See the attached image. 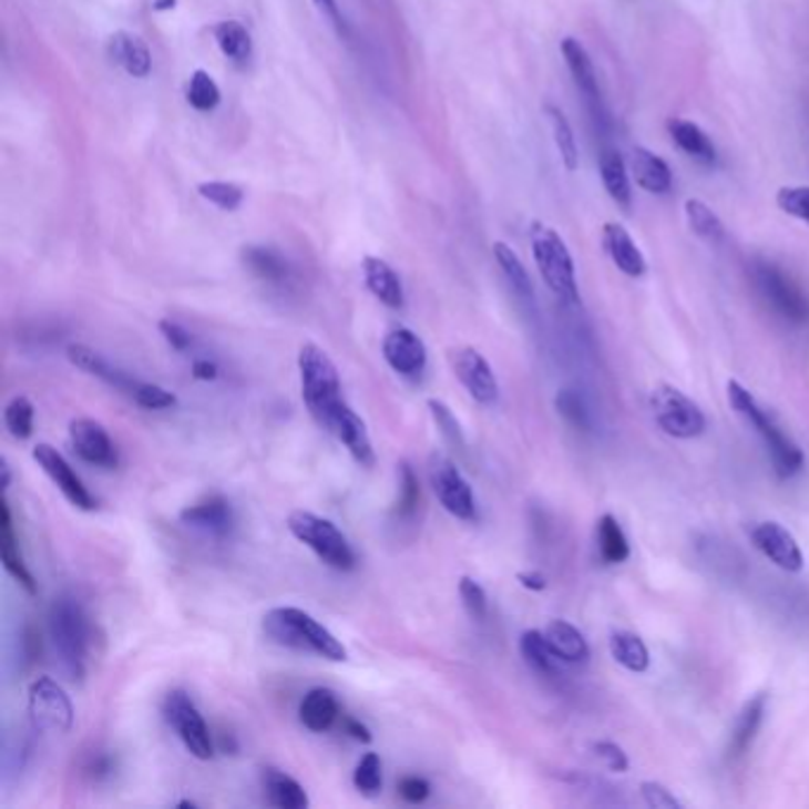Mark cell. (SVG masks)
<instances>
[{
  "label": "cell",
  "instance_id": "cell-16",
  "mask_svg": "<svg viewBox=\"0 0 809 809\" xmlns=\"http://www.w3.org/2000/svg\"><path fill=\"white\" fill-rule=\"evenodd\" d=\"M750 536H752V544L757 546V551L765 553L774 565H779L786 572L802 570L805 559H802V551L796 542V536L790 534L784 525H779V522H771V520L760 522V525L752 528Z\"/></svg>",
  "mask_w": 809,
  "mask_h": 809
},
{
  "label": "cell",
  "instance_id": "cell-53",
  "mask_svg": "<svg viewBox=\"0 0 809 809\" xmlns=\"http://www.w3.org/2000/svg\"><path fill=\"white\" fill-rule=\"evenodd\" d=\"M160 330L164 335V340L172 345L176 351H185L193 345L191 332L185 330L181 324L172 321V318H164V321H160Z\"/></svg>",
  "mask_w": 809,
  "mask_h": 809
},
{
  "label": "cell",
  "instance_id": "cell-21",
  "mask_svg": "<svg viewBox=\"0 0 809 809\" xmlns=\"http://www.w3.org/2000/svg\"><path fill=\"white\" fill-rule=\"evenodd\" d=\"M561 50H563L567 70H570L572 79H575V86L580 89V93L584 95L588 107H592V112L596 114L598 107H601V91H598V79H596V72H594L592 58H588L584 45L577 39H572V37L563 39Z\"/></svg>",
  "mask_w": 809,
  "mask_h": 809
},
{
  "label": "cell",
  "instance_id": "cell-19",
  "mask_svg": "<svg viewBox=\"0 0 809 809\" xmlns=\"http://www.w3.org/2000/svg\"><path fill=\"white\" fill-rule=\"evenodd\" d=\"M107 55L133 79H147L153 72V55H150L143 39L131 31L112 33L107 41Z\"/></svg>",
  "mask_w": 809,
  "mask_h": 809
},
{
  "label": "cell",
  "instance_id": "cell-59",
  "mask_svg": "<svg viewBox=\"0 0 809 809\" xmlns=\"http://www.w3.org/2000/svg\"><path fill=\"white\" fill-rule=\"evenodd\" d=\"M153 8H155L157 12L172 10V8H176V0H155V3H153Z\"/></svg>",
  "mask_w": 809,
  "mask_h": 809
},
{
  "label": "cell",
  "instance_id": "cell-48",
  "mask_svg": "<svg viewBox=\"0 0 809 809\" xmlns=\"http://www.w3.org/2000/svg\"><path fill=\"white\" fill-rule=\"evenodd\" d=\"M459 594L468 615L482 622L487 617V592L482 588V584L475 582L473 577H461Z\"/></svg>",
  "mask_w": 809,
  "mask_h": 809
},
{
  "label": "cell",
  "instance_id": "cell-1",
  "mask_svg": "<svg viewBox=\"0 0 809 809\" xmlns=\"http://www.w3.org/2000/svg\"><path fill=\"white\" fill-rule=\"evenodd\" d=\"M262 629L266 638H272L278 646L301 653H314L330 663L347 660V648L340 638H337L328 627H324L316 617L299 608H293V605H283V608L268 611L264 615Z\"/></svg>",
  "mask_w": 809,
  "mask_h": 809
},
{
  "label": "cell",
  "instance_id": "cell-26",
  "mask_svg": "<svg viewBox=\"0 0 809 809\" xmlns=\"http://www.w3.org/2000/svg\"><path fill=\"white\" fill-rule=\"evenodd\" d=\"M340 717V703L328 688H311L299 703V719L314 734L328 731Z\"/></svg>",
  "mask_w": 809,
  "mask_h": 809
},
{
  "label": "cell",
  "instance_id": "cell-47",
  "mask_svg": "<svg viewBox=\"0 0 809 809\" xmlns=\"http://www.w3.org/2000/svg\"><path fill=\"white\" fill-rule=\"evenodd\" d=\"M428 409H430V413H432V420L437 423V428L442 430L444 440H447V442H451L453 447H465L461 423L457 420V416L451 413V409L447 407V403H444V401H440V399H430V401H428Z\"/></svg>",
  "mask_w": 809,
  "mask_h": 809
},
{
  "label": "cell",
  "instance_id": "cell-24",
  "mask_svg": "<svg viewBox=\"0 0 809 809\" xmlns=\"http://www.w3.org/2000/svg\"><path fill=\"white\" fill-rule=\"evenodd\" d=\"M363 280L366 288L376 299H380L385 307L401 309L403 307V288L395 268L380 257H366L363 264Z\"/></svg>",
  "mask_w": 809,
  "mask_h": 809
},
{
  "label": "cell",
  "instance_id": "cell-4",
  "mask_svg": "<svg viewBox=\"0 0 809 809\" xmlns=\"http://www.w3.org/2000/svg\"><path fill=\"white\" fill-rule=\"evenodd\" d=\"M727 392H729V401H731L734 411L744 418L746 423H750L757 432H760V437L767 444L769 457H771L774 470H777V475L781 480L798 475L805 465V457H802L800 447L779 430V426L774 423L767 411L760 409V403L755 401V397L746 390L744 385L729 380Z\"/></svg>",
  "mask_w": 809,
  "mask_h": 809
},
{
  "label": "cell",
  "instance_id": "cell-5",
  "mask_svg": "<svg viewBox=\"0 0 809 809\" xmlns=\"http://www.w3.org/2000/svg\"><path fill=\"white\" fill-rule=\"evenodd\" d=\"M530 243L536 268L539 274H542L544 283L549 285V290L559 299L567 301V305H577L580 288L575 276V262H572L570 249L559 235V231H553L542 222H534L530 228Z\"/></svg>",
  "mask_w": 809,
  "mask_h": 809
},
{
  "label": "cell",
  "instance_id": "cell-28",
  "mask_svg": "<svg viewBox=\"0 0 809 809\" xmlns=\"http://www.w3.org/2000/svg\"><path fill=\"white\" fill-rule=\"evenodd\" d=\"M243 262H245V266L249 268V272L255 274L257 278H262L264 283L285 285L293 276L288 259H285L280 252H276L274 247H257V245L245 247L243 249Z\"/></svg>",
  "mask_w": 809,
  "mask_h": 809
},
{
  "label": "cell",
  "instance_id": "cell-11",
  "mask_svg": "<svg viewBox=\"0 0 809 809\" xmlns=\"http://www.w3.org/2000/svg\"><path fill=\"white\" fill-rule=\"evenodd\" d=\"M755 285L760 295L767 299V305L784 316L790 324H807L809 321V299L802 295L798 285L790 280L781 268L774 264H757L755 266Z\"/></svg>",
  "mask_w": 809,
  "mask_h": 809
},
{
  "label": "cell",
  "instance_id": "cell-13",
  "mask_svg": "<svg viewBox=\"0 0 809 809\" xmlns=\"http://www.w3.org/2000/svg\"><path fill=\"white\" fill-rule=\"evenodd\" d=\"M451 366L453 373L461 380V385L468 390L478 403L484 407H492L499 399V380L494 376L492 366L482 357V354L473 347H461L451 354Z\"/></svg>",
  "mask_w": 809,
  "mask_h": 809
},
{
  "label": "cell",
  "instance_id": "cell-57",
  "mask_svg": "<svg viewBox=\"0 0 809 809\" xmlns=\"http://www.w3.org/2000/svg\"><path fill=\"white\" fill-rule=\"evenodd\" d=\"M518 582L530 588V592H544L546 588V580L542 572H518Z\"/></svg>",
  "mask_w": 809,
  "mask_h": 809
},
{
  "label": "cell",
  "instance_id": "cell-40",
  "mask_svg": "<svg viewBox=\"0 0 809 809\" xmlns=\"http://www.w3.org/2000/svg\"><path fill=\"white\" fill-rule=\"evenodd\" d=\"M185 98H188V105L197 112H212L222 103V91H218L216 81L205 70H195L188 86H185Z\"/></svg>",
  "mask_w": 809,
  "mask_h": 809
},
{
  "label": "cell",
  "instance_id": "cell-31",
  "mask_svg": "<svg viewBox=\"0 0 809 809\" xmlns=\"http://www.w3.org/2000/svg\"><path fill=\"white\" fill-rule=\"evenodd\" d=\"M264 790H266L268 802H272L278 809H305V807H309L307 790L301 788V784L297 779H293L290 774H285L280 769H266L264 771Z\"/></svg>",
  "mask_w": 809,
  "mask_h": 809
},
{
  "label": "cell",
  "instance_id": "cell-46",
  "mask_svg": "<svg viewBox=\"0 0 809 809\" xmlns=\"http://www.w3.org/2000/svg\"><path fill=\"white\" fill-rule=\"evenodd\" d=\"M777 205L788 216L809 224V185H786L777 193Z\"/></svg>",
  "mask_w": 809,
  "mask_h": 809
},
{
  "label": "cell",
  "instance_id": "cell-12",
  "mask_svg": "<svg viewBox=\"0 0 809 809\" xmlns=\"http://www.w3.org/2000/svg\"><path fill=\"white\" fill-rule=\"evenodd\" d=\"M33 461L39 463V468L43 473L53 480V484L60 489L62 496L70 501L72 505H76L79 511H95L98 501L95 496L89 492V487L83 484V480L76 475V470L70 465L62 453L50 447V444H37L33 447Z\"/></svg>",
  "mask_w": 809,
  "mask_h": 809
},
{
  "label": "cell",
  "instance_id": "cell-20",
  "mask_svg": "<svg viewBox=\"0 0 809 809\" xmlns=\"http://www.w3.org/2000/svg\"><path fill=\"white\" fill-rule=\"evenodd\" d=\"M0 559H3L8 575L20 584L27 594H37V580H33L29 567L24 565L20 546H17L12 515H10V505H8L6 494H3V499H0Z\"/></svg>",
  "mask_w": 809,
  "mask_h": 809
},
{
  "label": "cell",
  "instance_id": "cell-44",
  "mask_svg": "<svg viewBox=\"0 0 809 809\" xmlns=\"http://www.w3.org/2000/svg\"><path fill=\"white\" fill-rule=\"evenodd\" d=\"M133 401L139 403L141 409H147V411H164V409H174L178 399L174 392L164 390L162 385H155V382H136V387H133L131 392Z\"/></svg>",
  "mask_w": 809,
  "mask_h": 809
},
{
  "label": "cell",
  "instance_id": "cell-3",
  "mask_svg": "<svg viewBox=\"0 0 809 809\" xmlns=\"http://www.w3.org/2000/svg\"><path fill=\"white\" fill-rule=\"evenodd\" d=\"M48 632L62 667L70 672L72 679H81L86 674L91 653V622L74 596L64 594L53 601L48 613Z\"/></svg>",
  "mask_w": 809,
  "mask_h": 809
},
{
  "label": "cell",
  "instance_id": "cell-6",
  "mask_svg": "<svg viewBox=\"0 0 809 809\" xmlns=\"http://www.w3.org/2000/svg\"><path fill=\"white\" fill-rule=\"evenodd\" d=\"M288 530L297 542L311 549L328 567L347 572L357 565V555H354L351 544L332 520L311 511H295L288 518Z\"/></svg>",
  "mask_w": 809,
  "mask_h": 809
},
{
  "label": "cell",
  "instance_id": "cell-15",
  "mask_svg": "<svg viewBox=\"0 0 809 809\" xmlns=\"http://www.w3.org/2000/svg\"><path fill=\"white\" fill-rule=\"evenodd\" d=\"M70 442L81 461L100 468L116 465V447L105 426H100L98 420L74 418L70 423Z\"/></svg>",
  "mask_w": 809,
  "mask_h": 809
},
{
  "label": "cell",
  "instance_id": "cell-36",
  "mask_svg": "<svg viewBox=\"0 0 809 809\" xmlns=\"http://www.w3.org/2000/svg\"><path fill=\"white\" fill-rule=\"evenodd\" d=\"M520 653L525 657V663L539 674H555L563 663L551 648L546 634L536 629H530L520 636Z\"/></svg>",
  "mask_w": 809,
  "mask_h": 809
},
{
  "label": "cell",
  "instance_id": "cell-38",
  "mask_svg": "<svg viewBox=\"0 0 809 809\" xmlns=\"http://www.w3.org/2000/svg\"><path fill=\"white\" fill-rule=\"evenodd\" d=\"M686 212V222L690 226L700 240L717 245L724 238V224L719 222V216L705 205L700 199H686L684 205Z\"/></svg>",
  "mask_w": 809,
  "mask_h": 809
},
{
  "label": "cell",
  "instance_id": "cell-25",
  "mask_svg": "<svg viewBox=\"0 0 809 809\" xmlns=\"http://www.w3.org/2000/svg\"><path fill=\"white\" fill-rule=\"evenodd\" d=\"M629 166H632L634 181L642 185L644 191L655 193V195H665L672 191V172H669L667 162L663 157H657L655 153H651L648 147L636 145L632 150Z\"/></svg>",
  "mask_w": 809,
  "mask_h": 809
},
{
  "label": "cell",
  "instance_id": "cell-27",
  "mask_svg": "<svg viewBox=\"0 0 809 809\" xmlns=\"http://www.w3.org/2000/svg\"><path fill=\"white\" fill-rule=\"evenodd\" d=\"M765 710H767V694H757L755 698H750L744 705V710H740V715L736 719V727L731 731L729 757H740L750 750L757 731H760V727H762Z\"/></svg>",
  "mask_w": 809,
  "mask_h": 809
},
{
  "label": "cell",
  "instance_id": "cell-8",
  "mask_svg": "<svg viewBox=\"0 0 809 809\" xmlns=\"http://www.w3.org/2000/svg\"><path fill=\"white\" fill-rule=\"evenodd\" d=\"M29 717L39 731L66 734L74 727V705L55 679L39 677L29 684Z\"/></svg>",
  "mask_w": 809,
  "mask_h": 809
},
{
  "label": "cell",
  "instance_id": "cell-37",
  "mask_svg": "<svg viewBox=\"0 0 809 809\" xmlns=\"http://www.w3.org/2000/svg\"><path fill=\"white\" fill-rule=\"evenodd\" d=\"M596 542H598V553L601 559L608 565H619L629 559V542L625 532H622L619 522L605 513L598 525H596Z\"/></svg>",
  "mask_w": 809,
  "mask_h": 809
},
{
  "label": "cell",
  "instance_id": "cell-18",
  "mask_svg": "<svg viewBox=\"0 0 809 809\" xmlns=\"http://www.w3.org/2000/svg\"><path fill=\"white\" fill-rule=\"evenodd\" d=\"M603 247H605V255L611 257V262L625 276L642 278L646 274V259L642 255V249L636 247L629 231L622 224H617V222L603 224Z\"/></svg>",
  "mask_w": 809,
  "mask_h": 809
},
{
  "label": "cell",
  "instance_id": "cell-54",
  "mask_svg": "<svg viewBox=\"0 0 809 809\" xmlns=\"http://www.w3.org/2000/svg\"><path fill=\"white\" fill-rule=\"evenodd\" d=\"M314 6L321 10V14L337 29L340 37H349V24L345 20L340 6H337V0H314Z\"/></svg>",
  "mask_w": 809,
  "mask_h": 809
},
{
  "label": "cell",
  "instance_id": "cell-58",
  "mask_svg": "<svg viewBox=\"0 0 809 809\" xmlns=\"http://www.w3.org/2000/svg\"><path fill=\"white\" fill-rule=\"evenodd\" d=\"M0 470H3V482H0V487H3V494H6V492H8V487H10V480H12L10 465H8V461H6V459L0 461Z\"/></svg>",
  "mask_w": 809,
  "mask_h": 809
},
{
  "label": "cell",
  "instance_id": "cell-17",
  "mask_svg": "<svg viewBox=\"0 0 809 809\" xmlns=\"http://www.w3.org/2000/svg\"><path fill=\"white\" fill-rule=\"evenodd\" d=\"M328 432L335 434L337 440L345 444V449L349 451V457L357 461L361 468H373V463H376L373 442H370V434H368L363 418L357 411H354L349 403L332 418Z\"/></svg>",
  "mask_w": 809,
  "mask_h": 809
},
{
  "label": "cell",
  "instance_id": "cell-34",
  "mask_svg": "<svg viewBox=\"0 0 809 809\" xmlns=\"http://www.w3.org/2000/svg\"><path fill=\"white\" fill-rule=\"evenodd\" d=\"M214 39L222 48V53L238 66H245L252 58V37L249 31L235 20L218 22L214 27Z\"/></svg>",
  "mask_w": 809,
  "mask_h": 809
},
{
  "label": "cell",
  "instance_id": "cell-14",
  "mask_svg": "<svg viewBox=\"0 0 809 809\" xmlns=\"http://www.w3.org/2000/svg\"><path fill=\"white\" fill-rule=\"evenodd\" d=\"M382 357L401 378H420L428 368V347L409 328H395L385 335Z\"/></svg>",
  "mask_w": 809,
  "mask_h": 809
},
{
  "label": "cell",
  "instance_id": "cell-2",
  "mask_svg": "<svg viewBox=\"0 0 809 809\" xmlns=\"http://www.w3.org/2000/svg\"><path fill=\"white\" fill-rule=\"evenodd\" d=\"M297 366H299L301 399H305L316 423L328 430L332 418L347 407L342 395L340 370H337L335 361L328 357V351H324L314 342H307L299 349Z\"/></svg>",
  "mask_w": 809,
  "mask_h": 809
},
{
  "label": "cell",
  "instance_id": "cell-50",
  "mask_svg": "<svg viewBox=\"0 0 809 809\" xmlns=\"http://www.w3.org/2000/svg\"><path fill=\"white\" fill-rule=\"evenodd\" d=\"M642 798L651 809H682V802L674 798L672 790L657 781L642 784Z\"/></svg>",
  "mask_w": 809,
  "mask_h": 809
},
{
  "label": "cell",
  "instance_id": "cell-22",
  "mask_svg": "<svg viewBox=\"0 0 809 809\" xmlns=\"http://www.w3.org/2000/svg\"><path fill=\"white\" fill-rule=\"evenodd\" d=\"M66 359H70L76 368L86 370V373L100 378L103 382L116 387V390H124V392H133V387H136L139 380H133L129 373H124L122 368L112 366L103 354L86 347V345H70L66 347Z\"/></svg>",
  "mask_w": 809,
  "mask_h": 809
},
{
  "label": "cell",
  "instance_id": "cell-32",
  "mask_svg": "<svg viewBox=\"0 0 809 809\" xmlns=\"http://www.w3.org/2000/svg\"><path fill=\"white\" fill-rule=\"evenodd\" d=\"M667 131H669L672 141L677 143L686 155L698 160L700 164H715L717 150L700 126H696L694 122H686V120H669Z\"/></svg>",
  "mask_w": 809,
  "mask_h": 809
},
{
  "label": "cell",
  "instance_id": "cell-41",
  "mask_svg": "<svg viewBox=\"0 0 809 809\" xmlns=\"http://www.w3.org/2000/svg\"><path fill=\"white\" fill-rule=\"evenodd\" d=\"M3 420L8 432L14 437V440H29L33 434V403L29 397L17 395L8 401V407L3 411Z\"/></svg>",
  "mask_w": 809,
  "mask_h": 809
},
{
  "label": "cell",
  "instance_id": "cell-10",
  "mask_svg": "<svg viewBox=\"0 0 809 809\" xmlns=\"http://www.w3.org/2000/svg\"><path fill=\"white\" fill-rule=\"evenodd\" d=\"M430 484L432 492L444 505V511L459 520H475L478 503L470 482L461 475L457 463L449 461L442 453L430 457Z\"/></svg>",
  "mask_w": 809,
  "mask_h": 809
},
{
  "label": "cell",
  "instance_id": "cell-9",
  "mask_svg": "<svg viewBox=\"0 0 809 809\" xmlns=\"http://www.w3.org/2000/svg\"><path fill=\"white\" fill-rule=\"evenodd\" d=\"M164 719L174 727L178 738L197 760H209L214 755V740L205 717L199 715L197 705L185 690H172L164 700Z\"/></svg>",
  "mask_w": 809,
  "mask_h": 809
},
{
  "label": "cell",
  "instance_id": "cell-39",
  "mask_svg": "<svg viewBox=\"0 0 809 809\" xmlns=\"http://www.w3.org/2000/svg\"><path fill=\"white\" fill-rule=\"evenodd\" d=\"M544 110L549 114V122H551V129H553V141H555V145H559L561 160H563L567 172H575V168L580 166V150H577L575 133H572L567 116L563 114L561 107H555V105H546Z\"/></svg>",
  "mask_w": 809,
  "mask_h": 809
},
{
  "label": "cell",
  "instance_id": "cell-43",
  "mask_svg": "<svg viewBox=\"0 0 809 809\" xmlns=\"http://www.w3.org/2000/svg\"><path fill=\"white\" fill-rule=\"evenodd\" d=\"M354 786L359 793L373 798L382 790V762L378 752H366L354 769Z\"/></svg>",
  "mask_w": 809,
  "mask_h": 809
},
{
  "label": "cell",
  "instance_id": "cell-23",
  "mask_svg": "<svg viewBox=\"0 0 809 809\" xmlns=\"http://www.w3.org/2000/svg\"><path fill=\"white\" fill-rule=\"evenodd\" d=\"M181 522L188 528L222 536L233 528L231 503L224 496H209L181 511Z\"/></svg>",
  "mask_w": 809,
  "mask_h": 809
},
{
  "label": "cell",
  "instance_id": "cell-55",
  "mask_svg": "<svg viewBox=\"0 0 809 809\" xmlns=\"http://www.w3.org/2000/svg\"><path fill=\"white\" fill-rule=\"evenodd\" d=\"M345 731H347L351 738L361 740V744H370V740H373V734H370V729L366 727V724H361L359 719H354V717H347V719H345Z\"/></svg>",
  "mask_w": 809,
  "mask_h": 809
},
{
  "label": "cell",
  "instance_id": "cell-33",
  "mask_svg": "<svg viewBox=\"0 0 809 809\" xmlns=\"http://www.w3.org/2000/svg\"><path fill=\"white\" fill-rule=\"evenodd\" d=\"M492 249H494V259H496V264L501 268V274L505 276V280H509L513 293L522 301H528V305H532V301H534V285H532V278L528 274L525 264L520 262V257L505 243H494Z\"/></svg>",
  "mask_w": 809,
  "mask_h": 809
},
{
  "label": "cell",
  "instance_id": "cell-35",
  "mask_svg": "<svg viewBox=\"0 0 809 809\" xmlns=\"http://www.w3.org/2000/svg\"><path fill=\"white\" fill-rule=\"evenodd\" d=\"M611 655L615 657L617 665L636 674H644L651 667V655L646 644L642 642V636H636L632 632H613Z\"/></svg>",
  "mask_w": 809,
  "mask_h": 809
},
{
  "label": "cell",
  "instance_id": "cell-7",
  "mask_svg": "<svg viewBox=\"0 0 809 809\" xmlns=\"http://www.w3.org/2000/svg\"><path fill=\"white\" fill-rule=\"evenodd\" d=\"M651 409L653 416L669 437L677 440H694V437L705 432V413L696 401H690L677 387L660 385L651 392Z\"/></svg>",
  "mask_w": 809,
  "mask_h": 809
},
{
  "label": "cell",
  "instance_id": "cell-45",
  "mask_svg": "<svg viewBox=\"0 0 809 809\" xmlns=\"http://www.w3.org/2000/svg\"><path fill=\"white\" fill-rule=\"evenodd\" d=\"M420 501V487L413 468L409 463L399 465V499H397V515L399 518H413Z\"/></svg>",
  "mask_w": 809,
  "mask_h": 809
},
{
  "label": "cell",
  "instance_id": "cell-56",
  "mask_svg": "<svg viewBox=\"0 0 809 809\" xmlns=\"http://www.w3.org/2000/svg\"><path fill=\"white\" fill-rule=\"evenodd\" d=\"M193 376L197 380H207V382L216 380L218 378V366L209 359H197V361H193Z\"/></svg>",
  "mask_w": 809,
  "mask_h": 809
},
{
  "label": "cell",
  "instance_id": "cell-52",
  "mask_svg": "<svg viewBox=\"0 0 809 809\" xmlns=\"http://www.w3.org/2000/svg\"><path fill=\"white\" fill-rule=\"evenodd\" d=\"M399 796L411 805H420V802H426L430 796V784L423 777H416V774H411V777H403L399 781Z\"/></svg>",
  "mask_w": 809,
  "mask_h": 809
},
{
  "label": "cell",
  "instance_id": "cell-30",
  "mask_svg": "<svg viewBox=\"0 0 809 809\" xmlns=\"http://www.w3.org/2000/svg\"><path fill=\"white\" fill-rule=\"evenodd\" d=\"M544 634L549 638L551 648L563 663L575 665V663H584L588 657V644H586L584 634L575 625H570V622L553 619V622H549Z\"/></svg>",
  "mask_w": 809,
  "mask_h": 809
},
{
  "label": "cell",
  "instance_id": "cell-29",
  "mask_svg": "<svg viewBox=\"0 0 809 809\" xmlns=\"http://www.w3.org/2000/svg\"><path fill=\"white\" fill-rule=\"evenodd\" d=\"M598 166H601L603 185H605V191H608L611 199L617 207L629 212L632 209V185H629L625 160H622L617 150H603Z\"/></svg>",
  "mask_w": 809,
  "mask_h": 809
},
{
  "label": "cell",
  "instance_id": "cell-51",
  "mask_svg": "<svg viewBox=\"0 0 809 809\" xmlns=\"http://www.w3.org/2000/svg\"><path fill=\"white\" fill-rule=\"evenodd\" d=\"M594 752H596L598 760L615 774H622V771L629 769V760H627L625 750H622L617 744H611V740H601V744H594Z\"/></svg>",
  "mask_w": 809,
  "mask_h": 809
},
{
  "label": "cell",
  "instance_id": "cell-49",
  "mask_svg": "<svg viewBox=\"0 0 809 809\" xmlns=\"http://www.w3.org/2000/svg\"><path fill=\"white\" fill-rule=\"evenodd\" d=\"M555 407H559V413L567 420L570 426H575L577 430L588 428V413H586L584 401L577 392L563 390L559 397H555Z\"/></svg>",
  "mask_w": 809,
  "mask_h": 809
},
{
  "label": "cell",
  "instance_id": "cell-42",
  "mask_svg": "<svg viewBox=\"0 0 809 809\" xmlns=\"http://www.w3.org/2000/svg\"><path fill=\"white\" fill-rule=\"evenodd\" d=\"M197 193H199V197L209 199L212 205H216L218 209H224V212L238 209L243 205V199H245V193H243L240 185L228 183V181H205V183L197 185Z\"/></svg>",
  "mask_w": 809,
  "mask_h": 809
}]
</instances>
